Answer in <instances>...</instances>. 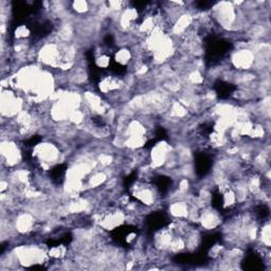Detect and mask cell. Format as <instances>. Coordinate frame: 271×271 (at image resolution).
Instances as JSON below:
<instances>
[{
  "instance_id": "cell-1",
  "label": "cell",
  "mask_w": 271,
  "mask_h": 271,
  "mask_svg": "<svg viewBox=\"0 0 271 271\" xmlns=\"http://www.w3.org/2000/svg\"><path fill=\"white\" fill-rule=\"evenodd\" d=\"M254 61V53L248 47L233 50L229 57L230 66L237 71L252 70Z\"/></svg>"
},
{
  "instance_id": "cell-2",
  "label": "cell",
  "mask_w": 271,
  "mask_h": 271,
  "mask_svg": "<svg viewBox=\"0 0 271 271\" xmlns=\"http://www.w3.org/2000/svg\"><path fill=\"white\" fill-rule=\"evenodd\" d=\"M224 219L221 212L217 211L211 205L204 206L199 211L198 227L204 231H213L221 228Z\"/></svg>"
},
{
  "instance_id": "cell-3",
  "label": "cell",
  "mask_w": 271,
  "mask_h": 271,
  "mask_svg": "<svg viewBox=\"0 0 271 271\" xmlns=\"http://www.w3.org/2000/svg\"><path fill=\"white\" fill-rule=\"evenodd\" d=\"M114 62L121 67H127L133 61V53L128 47H121L113 53Z\"/></svg>"
},
{
  "instance_id": "cell-4",
  "label": "cell",
  "mask_w": 271,
  "mask_h": 271,
  "mask_svg": "<svg viewBox=\"0 0 271 271\" xmlns=\"http://www.w3.org/2000/svg\"><path fill=\"white\" fill-rule=\"evenodd\" d=\"M71 11L77 15L89 14L90 13V3L85 0H76V1L71 2Z\"/></svg>"
},
{
  "instance_id": "cell-5",
  "label": "cell",
  "mask_w": 271,
  "mask_h": 271,
  "mask_svg": "<svg viewBox=\"0 0 271 271\" xmlns=\"http://www.w3.org/2000/svg\"><path fill=\"white\" fill-rule=\"evenodd\" d=\"M95 66L100 69H107L112 64V57L108 52H104L99 54L98 56H94Z\"/></svg>"
}]
</instances>
